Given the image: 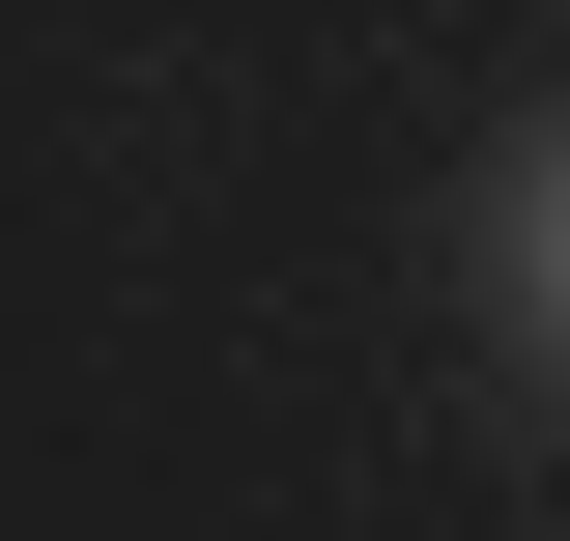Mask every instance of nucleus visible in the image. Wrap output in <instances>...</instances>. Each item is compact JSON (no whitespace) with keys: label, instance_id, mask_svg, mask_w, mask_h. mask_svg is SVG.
Here are the masks:
<instances>
[{"label":"nucleus","instance_id":"1","mask_svg":"<svg viewBox=\"0 0 570 541\" xmlns=\"http://www.w3.org/2000/svg\"><path fill=\"white\" fill-rule=\"evenodd\" d=\"M456 257H485V314H513V342L570 371V115H513V171L456 200Z\"/></svg>","mask_w":570,"mask_h":541}]
</instances>
